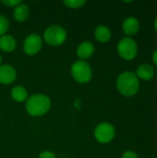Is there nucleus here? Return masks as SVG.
Returning <instances> with one entry per match:
<instances>
[{"instance_id":"1","label":"nucleus","mask_w":157,"mask_h":158,"mask_svg":"<svg viewBox=\"0 0 157 158\" xmlns=\"http://www.w3.org/2000/svg\"><path fill=\"white\" fill-rule=\"evenodd\" d=\"M26 111L32 117L45 115L51 108L50 98L43 94H35L28 97L25 104Z\"/></svg>"},{"instance_id":"2","label":"nucleus","mask_w":157,"mask_h":158,"mask_svg":"<svg viewBox=\"0 0 157 158\" xmlns=\"http://www.w3.org/2000/svg\"><path fill=\"white\" fill-rule=\"evenodd\" d=\"M140 87L138 77L131 71H124L119 74L117 80V88L118 92L125 96L134 95Z\"/></svg>"},{"instance_id":"3","label":"nucleus","mask_w":157,"mask_h":158,"mask_svg":"<svg viewBox=\"0 0 157 158\" xmlns=\"http://www.w3.org/2000/svg\"><path fill=\"white\" fill-rule=\"evenodd\" d=\"M70 73L72 78L81 84L88 83L93 77V70L88 62L85 60L75 61L70 68Z\"/></svg>"},{"instance_id":"4","label":"nucleus","mask_w":157,"mask_h":158,"mask_svg":"<svg viewBox=\"0 0 157 158\" xmlns=\"http://www.w3.org/2000/svg\"><path fill=\"white\" fill-rule=\"evenodd\" d=\"M43 40L50 46H59L67 40V31L60 25H51L43 32Z\"/></svg>"},{"instance_id":"5","label":"nucleus","mask_w":157,"mask_h":158,"mask_svg":"<svg viewBox=\"0 0 157 158\" xmlns=\"http://www.w3.org/2000/svg\"><path fill=\"white\" fill-rule=\"evenodd\" d=\"M118 52L119 56L126 59L131 60L133 59L138 52V47L136 42L131 39L130 37H124L122 38L118 44Z\"/></svg>"},{"instance_id":"6","label":"nucleus","mask_w":157,"mask_h":158,"mask_svg":"<svg viewBox=\"0 0 157 158\" xmlns=\"http://www.w3.org/2000/svg\"><path fill=\"white\" fill-rule=\"evenodd\" d=\"M94 138L100 143H108L115 137V128L108 122H102L94 129Z\"/></svg>"},{"instance_id":"7","label":"nucleus","mask_w":157,"mask_h":158,"mask_svg":"<svg viewBox=\"0 0 157 158\" xmlns=\"http://www.w3.org/2000/svg\"><path fill=\"white\" fill-rule=\"evenodd\" d=\"M43 46V39L37 33H30L23 42V51L28 56H35Z\"/></svg>"},{"instance_id":"8","label":"nucleus","mask_w":157,"mask_h":158,"mask_svg":"<svg viewBox=\"0 0 157 158\" xmlns=\"http://www.w3.org/2000/svg\"><path fill=\"white\" fill-rule=\"evenodd\" d=\"M17 79L16 69L8 64L0 65V83L4 85L11 84Z\"/></svg>"},{"instance_id":"9","label":"nucleus","mask_w":157,"mask_h":158,"mask_svg":"<svg viewBox=\"0 0 157 158\" xmlns=\"http://www.w3.org/2000/svg\"><path fill=\"white\" fill-rule=\"evenodd\" d=\"M95 51L94 44L92 42L85 41L79 44L77 48V56L80 58V60H85L90 58Z\"/></svg>"},{"instance_id":"10","label":"nucleus","mask_w":157,"mask_h":158,"mask_svg":"<svg viewBox=\"0 0 157 158\" xmlns=\"http://www.w3.org/2000/svg\"><path fill=\"white\" fill-rule=\"evenodd\" d=\"M140 28V22L138 20V19H136L135 17H129L127 18L122 24V29L123 31L127 34V35H133L135 34Z\"/></svg>"},{"instance_id":"11","label":"nucleus","mask_w":157,"mask_h":158,"mask_svg":"<svg viewBox=\"0 0 157 158\" xmlns=\"http://www.w3.org/2000/svg\"><path fill=\"white\" fill-rule=\"evenodd\" d=\"M17 47L16 39L10 34H5L0 37V49L5 53H11Z\"/></svg>"},{"instance_id":"12","label":"nucleus","mask_w":157,"mask_h":158,"mask_svg":"<svg viewBox=\"0 0 157 158\" xmlns=\"http://www.w3.org/2000/svg\"><path fill=\"white\" fill-rule=\"evenodd\" d=\"M30 15V8L27 4L25 3H20L17 6L14 7L13 10V18L19 21V22H23L27 20Z\"/></svg>"},{"instance_id":"13","label":"nucleus","mask_w":157,"mask_h":158,"mask_svg":"<svg viewBox=\"0 0 157 158\" xmlns=\"http://www.w3.org/2000/svg\"><path fill=\"white\" fill-rule=\"evenodd\" d=\"M10 95H11V98L18 103L25 102L29 97L28 91L26 90L25 87H23L21 85H17V86L13 87L11 89Z\"/></svg>"},{"instance_id":"14","label":"nucleus","mask_w":157,"mask_h":158,"mask_svg":"<svg viewBox=\"0 0 157 158\" xmlns=\"http://www.w3.org/2000/svg\"><path fill=\"white\" fill-rule=\"evenodd\" d=\"M94 37L100 43H106L111 39V31L105 25H99L94 30Z\"/></svg>"},{"instance_id":"15","label":"nucleus","mask_w":157,"mask_h":158,"mask_svg":"<svg viewBox=\"0 0 157 158\" xmlns=\"http://www.w3.org/2000/svg\"><path fill=\"white\" fill-rule=\"evenodd\" d=\"M155 69L149 64H142L137 69L136 76L143 80H150L154 77Z\"/></svg>"},{"instance_id":"16","label":"nucleus","mask_w":157,"mask_h":158,"mask_svg":"<svg viewBox=\"0 0 157 158\" xmlns=\"http://www.w3.org/2000/svg\"><path fill=\"white\" fill-rule=\"evenodd\" d=\"M64 4L67 7L71 9H78L86 4V0H65Z\"/></svg>"},{"instance_id":"17","label":"nucleus","mask_w":157,"mask_h":158,"mask_svg":"<svg viewBox=\"0 0 157 158\" xmlns=\"http://www.w3.org/2000/svg\"><path fill=\"white\" fill-rule=\"evenodd\" d=\"M8 28H9L8 19L6 16L0 14V37L6 33Z\"/></svg>"},{"instance_id":"18","label":"nucleus","mask_w":157,"mask_h":158,"mask_svg":"<svg viewBox=\"0 0 157 158\" xmlns=\"http://www.w3.org/2000/svg\"><path fill=\"white\" fill-rule=\"evenodd\" d=\"M21 3L20 0H3L2 4H4L5 6H8V7H15L18 5H19Z\"/></svg>"},{"instance_id":"19","label":"nucleus","mask_w":157,"mask_h":158,"mask_svg":"<svg viewBox=\"0 0 157 158\" xmlns=\"http://www.w3.org/2000/svg\"><path fill=\"white\" fill-rule=\"evenodd\" d=\"M38 158H56L55 154L50 152V151H43L40 155Z\"/></svg>"},{"instance_id":"20","label":"nucleus","mask_w":157,"mask_h":158,"mask_svg":"<svg viewBox=\"0 0 157 158\" xmlns=\"http://www.w3.org/2000/svg\"><path fill=\"white\" fill-rule=\"evenodd\" d=\"M122 158H138V156L135 152L133 151H126L123 156H122Z\"/></svg>"},{"instance_id":"21","label":"nucleus","mask_w":157,"mask_h":158,"mask_svg":"<svg viewBox=\"0 0 157 158\" xmlns=\"http://www.w3.org/2000/svg\"><path fill=\"white\" fill-rule=\"evenodd\" d=\"M153 59H154V62L157 65V49L155 51V53L153 55Z\"/></svg>"},{"instance_id":"22","label":"nucleus","mask_w":157,"mask_h":158,"mask_svg":"<svg viewBox=\"0 0 157 158\" xmlns=\"http://www.w3.org/2000/svg\"><path fill=\"white\" fill-rule=\"evenodd\" d=\"M155 30L157 31V17L156 19H155Z\"/></svg>"},{"instance_id":"23","label":"nucleus","mask_w":157,"mask_h":158,"mask_svg":"<svg viewBox=\"0 0 157 158\" xmlns=\"http://www.w3.org/2000/svg\"><path fill=\"white\" fill-rule=\"evenodd\" d=\"M0 65H2V56L0 55Z\"/></svg>"}]
</instances>
